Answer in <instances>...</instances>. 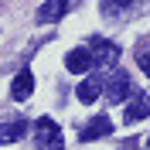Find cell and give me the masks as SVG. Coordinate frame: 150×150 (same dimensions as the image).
<instances>
[{
	"label": "cell",
	"instance_id": "6da1fadb",
	"mask_svg": "<svg viewBox=\"0 0 150 150\" xmlns=\"http://www.w3.org/2000/svg\"><path fill=\"white\" fill-rule=\"evenodd\" d=\"M68 7H72V0H45L41 10H38V21H41V24H55V21L65 17Z\"/></svg>",
	"mask_w": 150,
	"mask_h": 150
},
{
	"label": "cell",
	"instance_id": "7a4b0ae2",
	"mask_svg": "<svg viewBox=\"0 0 150 150\" xmlns=\"http://www.w3.org/2000/svg\"><path fill=\"white\" fill-rule=\"evenodd\" d=\"M34 130H38V143H41V147H51V150L58 147L62 130H58V123H55V120H48V116H45V120H38Z\"/></svg>",
	"mask_w": 150,
	"mask_h": 150
},
{
	"label": "cell",
	"instance_id": "3957f363",
	"mask_svg": "<svg viewBox=\"0 0 150 150\" xmlns=\"http://www.w3.org/2000/svg\"><path fill=\"white\" fill-rule=\"evenodd\" d=\"M130 92H133V82H130V75H126V72H120V75L109 82V89H106V96H109L112 103H123V99H130Z\"/></svg>",
	"mask_w": 150,
	"mask_h": 150
},
{
	"label": "cell",
	"instance_id": "277c9868",
	"mask_svg": "<svg viewBox=\"0 0 150 150\" xmlns=\"http://www.w3.org/2000/svg\"><path fill=\"white\" fill-rule=\"evenodd\" d=\"M31 92H34V75H31L28 68H24V72H21L17 79H14V82H10V96H14V99H17V103H24V99H28Z\"/></svg>",
	"mask_w": 150,
	"mask_h": 150
},
{
	"label": "cell",
	"instance_id": "5b68a950",
	"mask_svg": "<svg viewBox=\"0 0 150 150\" xmlns=\"http://www.w3.org/2000/svg\"><path fill=\"white\" fill-rule=\"evenodd\" d=\"M109 130H112V123L106 120V116H96V120L82 130V143H92V140H99V137H109Z\"/></svg>",
	"mask_w": 150,
	"mask_h": 150
},
{
	"label": "cell",
	"instance_id": "8992f818",
	"mask_svg": "<svg viewBox=\"0 0 150 150\" xmlns=\"http://www.w3.org/2000/svg\"><path fill=\"white\" fill-rule=\"evenodd\" d=\"M65 65H68V72H85V68L92 65V55H89V48H75V51H68Z\"/></svg>",
	"mask_w": 150,
	"mask_h": 150
},
{
	"label": "cell",
	"instance_id": "52a82bcc",
	"mask_svg": "<svg viewBox=\"0 0 150 150\" xmlns=\"http://www.w3.org/2000/svg\"><path fill=\"white\" fill-rule=\"evenodd\" d=\"M99 92H103V82H96V79H85V82H79V89H75V96H79V103H96L99 99Z\"/></svg>",
	"mask_w": 150,
	"mask_h": 150
},
{
	"label": "cell",
	"instance_id": "ba28073f",
	"mask_svg": "<svg viewBox=\"0 0 150 150\" xmlns=\"http://www.w3.org/2000/svg\"><path fill=\"white\" fill-rule=\"evenodd\" d=\"M147 112H150V99H147V96H137V99H133V103L126 106L123 120H126V123H137V120H143Z\"/></svg>",
	"mask_w": 150,
	"mask_h": 150
},
{
	"label": "cell",
	"instance_id": "9c48e42d",
	"mask_svg": "<svg viewBox=\"0 0 150 150\" xmlns=\"http://www.w3.org/2000/svg\"><path fill=\"white\" fill-rule=\"evenodd\" d=\"M92 48H96V58H92V62H106V65H112V62L120 58V48L109 45V41H99V38H96Z\"/></svg>",
	"mask_w": 150,
	"mask_h": 150
},
{
	"label": "cell",
	"instance_id": "30bf717a",
	"mask_svg": "<svg viewBox=\"0 0 150 150\" xmlns=\"http://www.w3.org/2000/svg\"><path fill=\"white\" fill-rule=\"evenodd\" d=\"M24 130H28V123H4L0 126V147H7V143H14V140H21L24 137Z\"/></svg>",
	"mask_w": 150,
	"mask_h": 150
},
{
	"label": "cell",
	"instance_id": "8fae6325",
	"mask_svg": "<svg viewBox=\"0 0 150 150\" xmlns=\"http://www.w3.org/2000/svg\"><path fill=\"white\" fill-rule=\"evenodd\" d=\"M126 4H130V0H103V10L109 14V17H116V14L126 7Z\"/></svg>",
	"mask_w": 150,
	"mask_h": 150
},
{
	"label": "cell",
	"instance_id": "7c38bea8",
	"mask_svg": "<svg viewBox=\"0 0 150 150\" xmlns=\"http://www.w3.org/2000/svg\"><path fill=\"white\" fill-rule=\"evenodd\" d=\"M140 68L150 75V51H143V55H140Z\"/></svg>",
	"mask_w": 150,
	"mask_h": 150
},
{
	"label": "cell",
	"instance_id": "4fadbf2b",
	"mask_svg": "<svg viewBox=\"0 0 150 150\" xmlns=\"http://www.w3.org/2000/svg\"><path fill=\"white\" fill-rule=\"evenodd\" d=\"M147 147H150V137H147Z\"/></svg>",
	"mask_w": 150,
	"mask_h": 150
},
{
	"label": "cell",
	"instance_id": "5bb4252c",
	"mask_svg": "<svg viewBox=\"0 0 150 150\" xmlns=\"http://www.w3.org/2000/svg\"><path fill=\"white\" fill-rule=\"evenodd\" d=\"M55 150H62V147H55Z\"/></svg>",
	"mask_w": 150,
	"mask_h": 150
}]
</instances>
